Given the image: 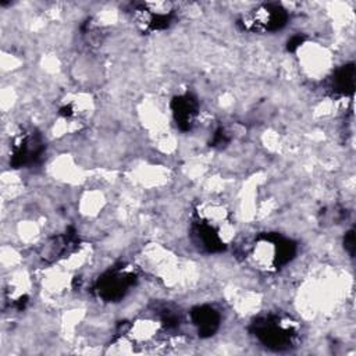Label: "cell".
Wrapping results in <instances>:
<instances>
[{
    "instance_id": "12",
    "label": "cell",
    "mask_w": 356,
    "mask_h": 356,
    "mask_svg": "<svg viewBox=\"0 0 356 356\" xmlns=\"http://www.w3.org/2000/svg\"><path fill=\"white\" fill-rule=\"evenodd\" d=\"M343 246H345V250H346L350 256H353V250H355V234H353L352 229L345 234Z\"/></svg>"
},
{
    "instance_id": "10",
    "label": "cell",
    "mask_w": 356,
    "mask_h": 356,
    "mask_svg": "<svg viewBox=\"0 0 356 356\" xmlns=\"http://www.w3.org/2000/svg\"><path fill=\"white\" fill-rule=\"evenodd\" d=\"M76 236L74 232L58 235L53 239H50L44 246L42 252V257L44 260H56L58 257H63L65 253L72 250L74 245L76 243Z\"/></svg>"
},
{
    "instance_id": "8",
    "label": "cell",
    "mask_w": 356,
    "mask_h": 356,
    "mask_svg": "<svg viewBox=\"0 0 356 356\" xmlns=\"http://www.w3.org/2000/svg\"><path fill=\"white\" fill-rule=\"evenodd\" d=\"M172 115L177 125L182 131H189L195 125L197 117V102L192 95H181L171 102Z\"/></svg>"
},
{
    "instance_id": "2",
    "label": "cell",
    "mask_w": 356,
    "mask_h": 356,
    "mask_svg": "<svg viewBox=\"0 0 356 356\" xmlns=\"http://www.w3.org/2000/svg\"><path fill=\"white\" fill-rule=\"evenodd\" d=\"M252 334L266 348L285 350L298 339V325L289 317L270 314L252 323Z\"/></svg>"
},
{
    "instance_id": "7",
    "label": "cell",
    "mask_w": 356,
    "mask_h": 356,
    "mask_svg": "<svg viewBox=\"0 0 356 356\" xmlns=\"http://www.w3.org/2000/svg\"><path fill=\"white\" fill-rule=\"evenodd\" d=\"M171 3H143L139 4L135 11V21L145 31H160L170 25L172 19Z\"/></svg>"
},
{
    "instance_id": "6",
    "label": "cell",
    "mask_w": 356,
    "mask_h": 356,
    "mask_svg": "<svg viewBox=\"0 0 356 356\" xmlns=\"http://www.w3.org/2000/svg\"><path fill=\"white\" fill-rule=\"evenodd\" d=\"M288 19L286 11L280 4H263L242 18V25L250 32H271L281 29Z\"/></svg>"
},
{
    "instance_id": "3",
    "label": "cell",
    "mask_w": 356,
    "mask_h": 356,
    "mask_svg": "<svg viewBox=\"0 0 356 356\" xmlns=\"http://www.w3.org/2000/svg\"><path fill=\"white\" fill-rule=\"evenodd\" d=\"M296 253V245L278 234H263L256 238L252 257L266 270H277L285 266Z\"/></svg>"
},
{
    "instance_id": "1",
    "label": "cell",
    "mask_w": 356,
    "mask_h": 356,
    "mask_svg": "<svg viewBox=\"0 0 356 356\" xmlns=\"http://www.w3.org/2000/svg\"><path fill=\"white\" fill-rule=\"evenodd\" d=\"M228 228V213L220 203H203L196 210L192 227L195 243L206 252H220L227 246L225 234Z\"/></svg>"
},
{
    "instance_id": "9",
    "label": "cell",
    "mask_w": 356,
    "mask_h": 356,
    "mask_svg": "<svg viewBox=\"0 0 356 356\" xmlns=\"http://www.w3.org/2000/svg\"><path fill=\"white\" fill-rule=\"evenodd\" d=\"M193 325L200 337H211L220 325V314L211 306H197L191 313Z\"/></svg>"
},
{
    "instance_id": "4",
    "label": "cell",
    "mask_w": 356,
    "mask_h": 356,
    "mask_svg": "<svg viewBox=\"0 0 356 356\" xmlns=\"http://www.w3.org/2000/svg\"><path fill=\"white\" fill-rule=\"evenodd\" d=\"M44 152V142L35 129L19 131L10 146V163L14 168L29 167L39 161Z\"/></svg>"
},
{
    "instance_id": "5",
    "label": "cell",
    "mask_w": 356,
    "mask_h": 356,
    "mask_svg": "<svg viewBox=\"0 0 356 356\" xmlns=\"http://www.w3.org/2000/svg\"><path fill=\"white\" fill-rule=\"evenodd\" d=\"M136 282V274L129 267H114L104 273L95 285L96 295L104 302H117Z\"/></svg>"
},
{
    "instance_id": "11",
    "label": "cell",
    "mask_w": 356,
    "mask_h": 356,
    "mask_svg": "<svg viewBox=\"0 0 356 356\" xmlns=\"http://www.w3.org/2000/svg\"><path fill=\"white\" fill-rule=\"evenodd\" d=\"M355 86V67L353 64H348L337 70V72L331 78V89L335 93H352Z\"/></svg>"
}]
</instances>
